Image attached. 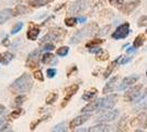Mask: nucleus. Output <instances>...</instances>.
<instances>
[{
    "label": "nucleus",
    "instance_id": "nucleus-1",
    "mask_svg": "<svg viewBox=\"0 0 147 132\" xmlns=\"http://www.w3.org/2000/svg\"><path fill=\"white\" fill-rule=\"evenodd\" d=\"M33 87V79L32 76L28 73H24L19 78H17L14 82L10 85L9 89L12 91V94H20L23 95L24 93L30 91L31 88Z\"/></svg>",
    "mask_w": 147,
    "mask_h": 132
},
{
    "label": "nucleus",
    "instance_id": "nucleus-2",
    "mask_svg": "<svg viewBox=\"0 0 147 132\" xmlns=\"http://www.w3.org/2000/svg\"><path fill=\"white\" fill-rule=\"evenodd\" d=\"M98 24L97 23H89V24L85 25L82 29H80L76 32L73 35V38L70 39L69 43L70 44H78L79 42H81L84 39L90 38L92 35H94L98 32Z\"/></svg>",
    "mask_w": 147,
    "mask_h": 132
},
{
    "label": "nucleus",
    "instance_id": "nucleus-3",
    "mask_svg": "<svg viewBox=\"0 0 147 132\" xmlns=\"http://www.w3.org/2000/svg\"><path fill=\"white\" fill-rule=\"evenodd\" d=\"M117 100H119V96L117 94H111L104 98H100L99 99V106L98 111L101 110H111L112 108L117 105Z\"/></svg>",
    "mask_w": 147,
    "mask_h": 132
},
{
    "label": "nucleus",
    "instance_id": "nucleus-4",
    "mask_svg": "<svg viewBox=\"0 0 147 132\" xmlns=\"http://www.w3.org/2000/svg\"><path fill=\"white\" fill-rule=\"evenodd\" d=\"M66 34V31H64L61 28H56V29H51L43 38H42V43L44 42H49V41H61V39L64 38V35Z\"/></svg>",
    "mask_w": 147,
    "mask_h": 132
},
{
    "label": "nucleus",
    "instance_id": "nucleus-5",
    "mask_svg": "<svg viewBox=\"0 0 147 132\" xmlns=\"http://www.w3.org/2000/svg\"><path fill=\"white\" fill-rule=\"evenodd\" d=\"M88 6H89V0H77L70 5L69 9H68V12L71 13V14L81 13L86 10Z\"/></svg>",
    "mask_w": 147,
    "mask_h": 132
},
{
    "label": "nucleus",
    "instance_id": "nucleus-6",
    "mask_svg": "<svg viewBox=\"0 0 147 132\" xmlns=\"http://www.w3.org/2000/svg\"><path fill=\"white\" fill-rule=\"evenodd\" d=\"M143 88V85L142 84H138V85H135L133 87H131L124 94V101L126 102H129V101H134L136 100L138 97H140V94H141V89Z\"/></svg>",
    "mask_w": 147,
    "mask_h": 132
},
{
    "label": "nucleus",
    "instance_id": "nucleus-7",
    "mask_svg": "<svg viewBox=\"0 0 147 132\" xmlns=\"http://www.w3.org/2000/svg\"><path fill=\"white\" fill-rule=\"evenodd\" d=\"M129 33H131V31H129V24L127 22H125V23L120 25L117 30L112 33V38L114 39V40H122V39L126 38Z\"/></svg>",
    "mask_w": 147,
    "mask_h": 132
},
{
    "label": "nucleus",
    "instance_id": "nucleus-8",
    "mask_svg": "<svg viewBox=\"0 0 147 132\" xmlns=\"http://www.w3.org/2000/svg\"><path fill=\"white\" fill-rule=\"evenodd\" d=\"M119 116V110H108L105 112L101 113L97 118V122L99 123H105V122H110L117 119Z\"/></svg>",
    "mask_w": 147,
    "mask_h": 132
},
{
    "label": "nucleus",
    "instance_id": "nucleus-9",
    "mask_svg": "<svg viewBox=\"0 0 147 132\" xmlns=\"http://www.w3.org/2000/svg\"><path fill=\"white\" fill-rule=\"evenodd\" d=\"M78 89H79V85L78 84H74L71 86H69L65 89V91H66V94H65V97H64V100L61 102V108H64L65 106H67V104L69 102V100L71 99V97H73L74 95H76V93L78 91Z\"/></svg>",
    "mask_w": 147,
    "mask_h": 132
},
{
    "label": "nucleus",
    "instance_id": "nucleus-10",
    "mask_svg": "<svg viewBox=\"0 0 147 132\" xmlns=\"http://www.w3.org/2000/svg\"><path fill=\"white\" fill-rule=\"evenodd\" d=\"M132 127H141V128H147V110L141 112L136 118L131 121Z\"/></svg>",
    "mask_w": 147,
    "mask_h": 132
},
{
    "label": "nucleus",
    "instance_id": "nucleus-11",
    "mask_svg": "<svg viewBox=\"0 0 147 132\" xmlns=\"http://www.w3.org/2000/svg\"><path fill=\"white\" fill-rule=\"evenodd\" d=\"M38 56H40V50H34L33 52H31L30 54L28 55L26 58V67H30V68H34L38 65Z\"/></svg>",
    "mask_w": 147,
    "mask_h": 132
},
{
    "label": "nucleus",
    "instance_id": "nucleus-12",
    "mask_svg": "<svg viewBox=\"0 0 147 132\" xmlns=\"http://www.w3.org/2000/svg\"><path fill=\"white\" fill-rule=\"evenodd\" d=\"M90 117H91V116H90L89 113H86V114H81V116H78V117L74 118V119L69 122V128H70V129H75V128H77V127L84 125L85 122H87L88 120L90 119Z\"/></svg>",
    "mask_w": 147,
    "mask_h": 132
},
{
    "label": "nucleus",
    "instance_id": "nucleus-13",
    "mask_svg": "<svg viewBox=\"0 0 147 132\" xmlns=\"http://www.w3.org/2000/svg\"><path fill=\"white\" fill-rule=\"evenodd\" d=\"M138 78H140V76L138 75H131V76H127V77H125V78H123V81L121 82L120 84V86H119V90H124V89H126V88H129V86H132L133 84L138 81Z\"/></svg>",
    "mask_w": 147,
    "mask_h": 132
},
{
    "label": "nucleus",
    "instance_id": "nucleus-14",
    "mask_svg": "<svg viewBox=\"0 0 147 132\" xmlns=\"http://www.w3.org/2000/svg\"><path fill=\"white\" fill-rule=\"evenodd\" d=\"M140 3H141L140 0H132V1H129L127 3H124L120 10H121L124 14H129L132 11H134L135 9L140 6Z\"/></svg>",
    "mask_w": 147,
    "mask_h": 132
},
{
    "label": "nucleus",
    "instance_id": "nucleus-15",
    "mask_svg": "<svg viewBox=\"0 0 147 132\" xmlns=\"http://www.w3.org/2000/svg\"><path fill=\"white\" fill-rule=\"evenodd\" d=\"M117 81H119V76H114V77H112L110 81L107 83V85L104 86L102 93H103V94L113 93V91H114V89H115V86H117Z\"/></svg>",
    "mask_w": 147,
    "mask_h": 132
},
{
    "label": "nucleus",
    "instance_id": "nucleus-16",
    "mask_svg": "<svg viewBox=\"0 0 147 132\" xmlns=\"http://www.w3.org/2000/svg\"><path fill=\"white\" fill-rule=\"evenodd\" d=\"M38 34H40V29L37 28L36 25L34 24H31V26L29 28V31L26 33V37L29 40L31 41H35L38 37Z\"/></svg>",
    "mask_w": 147,
    "mask_h": 132
},
{
    "label": "nucleus",
    "instance_id": "nucleus-17",
    "mask_svg": "<svg viewBox=\"0 0 147 132\" xmlns=\"http://www.w3.org/2000/svg\"><path fill=\"white\" fill-rule=\"evenodd\" d=\"M12 16H13V10L10 9V8H7V9H3L2 11H0V24L7 22Z\"/></svg>",
    "mask_w": 147,
    "mask_h": 132
},
{
    "label": "nucleus",
    "instance_id": "nucleus-18",
    "mask_svg": "<svg viewBox=\"0 0 147 132\" xmlns=\"http://www.w3.org/2000/svg\"><path fill=\"white\" fill-rule=\"evenodd\" d=\"M98 106H99V99L94 101H91L90 104H88L87 106L81 109V112L87 113V112H92V111H98Z\"/></svg>",
    "mask_w": 147,
    "mask_h": 132
},
{
    "label": "nucleus",
    "instance_id": "nucleus-19",
    "mask_svg": "<svg viewBox=\"0 0 147 132\" xmlns=\"http://www.w3.org/2000/svg\"><path fill=\"white\" fill-rule=\"evenodd\" d=\"M87 132H110V127L104 123H99L97 126L92 127Z\"/></svg>",
    "mask_w": 147,
    "mask_h": 132
},
{
    "label": "nucleus",
    "instance_id": "nucleus-20",
    "mask_svg": "<svg viewBox=\"0 0 147 132\" xmlns=\"http://www.w3.org/2000/svg\"><path fill=\"white\" fill-rule=\"evenodd\" d=\"M13 60V54L10 52H5L0 53V63L3 65H8Z\"/></svg>",
    "mask_w": 147,
    "mask_h": 132
},
{
    "label": "nucleus",
    "instance_id": "nucleus-21",
    "mask_svg": "<svg viewBox=\"0 0 147 132\" xmlns=\"http://www.w3.org/2000/svg\"><path fill=\"white\" fill-rule=\"evenodd\" d=\"M97 94H98V90L96 89V88H92V89H90V90H88V91H86L85 94L82 95V97H81V99L85 101H91L96 96H97Z\"/></svg>",
    "mask_w": 147,
    "mask_h": 132
},
{
    "label": "nucleus",
    "instance_id": "nucleus-22",
    "mask_svg": "<svg viewBox=\"0 0 147 132\" xmlns=\"http://www.w3.org/2000/svg\"><path fill=\"white\" fill-rule=\"evenodd\" d=\"M127 130V117L123 116L117 123V132H125Z\"/></svg>",
    "mask_w": 147,
    "mask_h": 132
},
{
    "label": "nucleus",
    "instance_id": "nucleus-23",
    "mask_svg": "<svg viewBox=\"0 0 147 132\" xmlns=\"http://www.w3.org/2000/svg\"><path fill=\"white\" fill-rule=\"evenodd\" d=\"M42 63L54 65V64L57 63V60H56L55 56L52 53H45L43 56H42Z\"/></svg>",
    "mask_w": 147,
    "mask_h": 132
},
{
    "label": "nucleus",
    "instance_id": "nucleus-24",
    "mask_svg": "<svg viewBox=\"0 0 147 132\" xmlns=\"http://www.w3.org/2000/svg\"><path fill=\"white\" fill-rule=\"evenodd\" d=\"M146 106H147V89L144 91V94L142 95L141 97L136 100V108H142V109H144Z\"/></svg>",
    "mask_w": 147,
    "mask_h": 132
},
{
    "label": "nucleus",
    "instance_id": "nucleus-25",
    "mask_svg": "<svg viewBox=\"0 0 147 132\" xmlns=\"http://www.w3.org/2000/svg\"><path fill=\"white\" fill-rule=\"evenodd\" d=\"M29 11H30V9L26 6H24V5H18L13 9V16L17 17V16H20V14H25Z\"/></svg>",
    "mask_w": 147,
    "mask_h": 132
},
{
    "label": "nucleus",
    "instance_id": "nucleus-26",
    "mask_svg": "<svg viewBox=\"0 0 147 132\" xmlns=\"http://www.w3.org/2000/svg\"><path fill=\"white\" fill-rule=\"evenodd\" d=\"M117 60H115V61H113V62H111V63L108 65V67H107V69L104 70V73H103L104 78H108V77L112 74V72L114 70V68H115V66H117Z\"/></svg>",
    "mask_w": 147,
    "mask_h": 132
},
{
    "label": "nucleus",
    "instance_id": "nucleus-27",
    "mask_svg": "<svg viewBox=\"0 0 147 132\" xmlns=\"http://www.w3.org/2000/svg\"><path fill=\"white\" fill-rule=\"evenodd\" d=\"M53 0H30V3L32 7H43L49 5V2H52Z\"/></svg>",
    "mask_w": 147,
    "mask_h": 132
},
{
    "label": "nucleus",
    "instance_id": "nucleus-28",
    "mask_svg": "<svg viewBox=\"0 0 147 132\" xmlns=\"http://www.w3.org/2000/svg\"><path fill=\"white\" fill-rule=\"evenodd\" d=\"M145 40H146V38H145V35H144V34H140V35H137V37H136V39L134 40L133 46H134L135 49L141 47L142 45L144 44V42H145Z\"/></svg>",
    "mask_w": 147,
    "mask_h": 132
},
{
    "label": "nucleus",
    "instance_id": "nucleus-29",
    "mask_svg": "<svg viewBox=\"0 0 147 132\" xmlns=\"http://www.w3.org/2000/svg\"><path fill=\"white\" fill-rule=\"evenodd\" d=\"M26 100V96L25 95H20V96H18L16 99H14V101L12 102V107H20L24 101Z\"/></svg>",
    "mask_w": 147,
    "mask_h": 132
},
{
    "label": "nucleus",
    "instance_id": "nucleus-30",
    "mask_svg": "<svg viewBox=\"0 0 147 132\" xmlns=\"http://www.w3.org/2000/svg\"><path fill=\"white\" fill-rule=\"evenodd\" d=\"M67 131V127H66V123L65 122H61L58 125H56L53 129L52 132H66Z\"/></svg>",
    "mask_w": 147,
    "mask_h": 132
},
{
    "label": "nucleus",
    "instance_id": "nucleus-31",
    "mask_svg": "<svg viewBox=\"0 0 147 132\" xmlns=\"http://www.w3.org/2000/svg\"><path fill=\"white\" fill-rule=\"evenodd\" d=\"M57 99H58V94H57V93H52V94L46 98V104H47V105H52V104H54Z\"/></svg>",
    "mask_w": 147,
    "mask_h": 132
},
{
    "label": "nucleus",
    "instance_id": "nucleus-32",
    "mask_svg": "<svg viewBox=\"0 0 147 132\" xmlns=\"http://www.w3.org/2000/svg\"><path fill=\"white\" fill-rule=\"evenodd\" d=\"M104 40H101V39H96V40H91L90 42H88V43L86 44L87 47H94V46H97V45H99V44L103 43Z\"/></svg>",
    "mask_w": 147,
    "mask_h": 132
},
{
    "label": "nucleus",
    "instance_id": "nucleus-33",
    "mask_svg": "<svg viewBox=\"0 0 147 132\" xmlns=\"http://www.w3.org/2000/svg\"><path fill=\"white\" fill-rule=\"evenodd\" d=\"M69 52V47L68 46H61L57 50V55L58 56H66Z\"/></svg>",
    "mask_w": 147,
    "mask_h": 132
},
{
    "label": "nucleus",
    "instance_id": "nucleus-34",
    "mask_svg": "<svg viewBox=\"0 0 147 132\" xmlns=\"http://www.w3.org/2000/svg\"><path fill=\"white\" fill-rule=\"evenodd\" d=\"M117 62L120 65H125V64H127L129 62H131V57H125L123 56V55H121V56H119L117 58Z\"/></svg>",
    "mask_w": 147,
    "mask_h": 132
},
{
    "label": "nucleus",
    "instance_id": "nucleus-35",
    "mask_svg": "<svg viewBox=\"0 0 147 132\" xmlns=\"http://www.w3.org/2000/svg\"><path fill=\"white\" fill-rule=\"evenodd\" d=\"M109 58V53L107 51H102L97 55V61H107Z\"/></svg>",
    "mask_w": 147,
    "mask_h": 132
},
{
    "label": "nucleus",
    "instance_id": "nucleus-36",
    "mask_svg": "<svg viewBox=\"0 0 147 132\" xmlns=\"http://www.w3.org/2000/svg\"><path fill=\"white\" fill-rule=\"evenodd\" d=\"M109 2H110V5H112L115 8H119V9H121L124 5V0H109Z\"/></svg>",
    "mask_w": 147,
    "mask_h": 132
},
{
    "label": "nucleus",
    "instance_id": "nucleus-37",
    "mask_svg": "<svg viewBox=\"0 0 147 132\" xmlns=\"http://www.w3.org/2000/svg\"><path fill=\"white\" fill-rule=\"evenodd\" d=\"M77 21L78 20L76 19V18H74V17H70V18H66L65 19V24L67 25V26H74V25H76V23H77Z\"/></svg>",
    "mask_w": 147,
    "mask_h": 132
},
{
    "label": "nucleus",
    "instance_id": "nucleus-38",
    "mask_svg": "<svg viewBox=\"0 0 147 132\" xmlns=\"http://www.w3.org/2000/svg\"><path fill=\"white\" fill-rule=\"evenodd\" d=\"M22 28H23V22H18L17 24L14 25V28L11 30V34H17V33H19V32L21 31Z\"/></svg>",
    "mask_w": 147,
    "mask_h": 132
},
{
    "label": "nucleus",
    "instance_id": "nucleus-39",
    "mask_svg": "<svg viewBox=\"0 0 147 132\" xmlns=\"http://www.w3.org/2000/svg\"><path fill=\"white\" fill-rule=\"evenodd\" d=\"M22 113V109H18V110H13L12 113L10 114V119H18L19 117Z\"/></svg>",
    "mask_w": 147,
    "mask_h": 132
},
{
    "label": "nucleus",
    "instance_id": "nucleus-40",
    "mask_svg": "<svg viewBox=\"0 0 147 132\" xmlns=\"http://www.w3.org/2000/svg\"><path fill=\"white\" fill-rule=\"evenodd\" d=\"M56 74H57V70L55 68H47V70H46V75H47L49 78L55 77Z\"/></svg>",
    "mask_w": 147,
    "mask_h": 132
},
{
    "label": "nucleus",
    "instance_id": "nucleus-41",
    "mask_svg": "<svg viewBox=\"0 0 147 132\" xmlns=\"http://www.w3.org/2000/svg\"><path fill=\"white\" fill-rule=\"evenodd\" d=\"M147 25V16H142L138 19V26H146Z\"/></svg>",
    "mask_w": 147,
    "mask_h": 132
},
{
    "label": "nucleus",
    "instance_id": "nucleus-42",
    "mask_svg": "<svg viewBox=\"0 0 147 132\" xmlns=\"http://www.w3.org/2000/svg\"><path fill=\"white\" fill-rule=\"evenodd\" d=\"M46 119V117H43V118H41V119H38V120H36V121H34V122H32L31 123V130H34L35 128H36V126L37 125H40L42 121H44V120Z\"/></svg>",
    "mask_w": 147,
    "mask_h": 132
},
{
    "label": "nucleus",
    "instance_id": "nucleus-43",
    "mask_svg": "<svg viewBox=\"0 0 147 132\" xmlns=\"http://www.w3.org/2000/svg\"><path fill=\"white\" fill-rule=\"evenodd\" d=\"M34 77L36 78L37 81H40V82H43L44 81V76L41 70H36V72L34 73Z\"/></svg>",
    "mask_w": 147,
    "mask_h": 132
},
{
    "label": "nucleus",
    "instance_id": "nucleus-44",
    "mask_svg": "<svg viewBox=\"0 0 147 132\" xmlns=\"http://www.w3.org/2000/svg\"><path fill=\"white\" fill-rule=\"evenodd\" d=\"M89 52H90V53H92V54H97V55H98L99 53H101V52H102V50H101L99 46H94V47L89 49Z\"/></svg>",
    "mask_w": 147,
    "mask_h": 132
},
{
    "label": "nucleus",
    "instance_id": "nucleus-45",
    "mask_svg": "<svg viewBox=\"0 0 147 132\" xmlns=\"http://www.w3.org/2000/svg\"><path fill=\"white\" fill-rule=\"evenodd\" d=\"M6 118H7V114H6V111L5 110H2V111H0V126L6 121Z\"/></svg>",
    "mask_w": 147,
    "mask_h": 132
},
{
    "label": "nucleus",
    "instance_id": "nucleus-46",
    "mask_svg": "<svg viewBox=\"0 0 147 132\" xmlns=\"http://www.w3.org/2000/svg\"><path fill=\"white\" fill-rule=\"evenodd\" d=\"M55 49V45L53 43H47L46 45H44V51H52Z\"/></svg>",
    "mask_w": 147,
    "mask_h": 132
},
{
    "label": "nucleus",
    "instance_id": "nucleus-47",
    "mask_svg": "<svg viewBox=\"0 0 147 132\" xmlns=\"http://www.w3.org/2000/svg\"><path fill=\"white\" fill-rule=\"evenodd\" d=\"M109 29H110V25H107L103 30H102L101 32H99V33H100V34H107V33H108V31H107V30H109Z\"/></svg>",
    "mask_w": 147,
    "mask_h": 132
},
{
    "label": "nucleus",
    "instance_id": "nucleus-48",
    "mask_svg": "<svg viewBox=\"0 0 147 132\" xmlns=\"http://www.w3.org/2000/svg\"><path fill=\"white\" fill-rule=\"evenodd\" d=\"M135 50H136V49H135L134 46H133V47H129V49L126 50V52H127V54H131V53H134Z\"/></svg>",
    "mask_w": 147,
    "mask_h": 132
},
{
    "label": "nucleus",
    "instance_id": "nucleus-49",
    "mask_svg": "<svg viewBox=\"0 0 147 132\" xmlns=\"http://www.w3.org/2000/svg\"><path fill=\"white\" fill-rule=\"evenodd\" d=\"M77 20L79 21L80 23H84V22H86V20H87V19L85 18V17H80V18H78Z\"/></svg>",
    "mask_w": 147,
    "mask_h": 132
},
{
    "label": "nucleus",
    "instance_id": "nucleus-50",
    "mask_svg": "<svg viewBox=\"0 0 147 132\" xmlns=\"http://www.w3.org/2000/svg\"><path fill=\"white\" fill-rule=\"evenodd\" d=\"M1 132H13V131L10 129V128H9V127H6V128H5V129H3Z\"/></svg>",
    "mask_w": 147,
    "mask_h": 132
},
{
    "label": "nucleus",
    "instance_id": "nucleus-51",
    "mask_svg": "<svg viewBox=\"0 0 147 132\" xmlns=\"http://www.w3.org/2000/svg\"><path fill=\"white\" fill-rule=\"evenodd\" d=\"M76 132H87V130L85 129V128H81V129H79V130H77Z\"/></svg>",
    "mask_w": 147,
    "mask_h": 132
},
{
    "label": "nucleus",
    "instance_id": "nucleus-52",
    "mask_svg": "<svg viewBox=\"0 0 147 132\" xmlns=\"http://www.w3.org/2000/svg\"><path fill=\"white\" fill-rule=\"evenodd\" d=\"M2 110H6V108H5V106L0 105V111H2Z\"/></svg>",
    "mask_w": 147,
    "mask_h": 132
},
{
    "label": "nucleus",
    "instance_id": "nucleus-53",
    "mask_svg": "<svg viewBox=\"0 0 147 132\" xmlns=\"http://www.w3.org/2000/svg\"><path fill=\"white\" fill-rule=\"evenodd\" d=\"M146 76H147V72H146Z\"/></svg>",
    "mask_w": 147,
    "mask_h": 132
},
{
    "label": "nucleus",
    "instance_id": "nucleus-54",
    "mask_svg": "<svg viewBox=\"0 0 147 132\" xmlns=\"http://www.w3.org/2000/svg\"><path fill=\"white\" fill-rule=\"evenodd\" d=\"M137 132H142V131H137Z\"/></svg>",
    "mask_w": 147,
    "mask_h": 132
},
{
    "label": "nucleus",
    "instance_id": "nucleus-55",
    "mask_svg": "<svg viewBox=\"0 0 147 132\" xmlns=\"http://www.w3.org/2000/svg\"><path fill=\"white\" fill-rule=\"evenodd\" d=\"M146 33H147V30H146Z\"/></svg>",
    "mask_w": 147,
    "mask_h": 132
}]
</instances>
